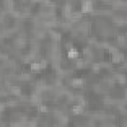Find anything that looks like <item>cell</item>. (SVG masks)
<instances>
[{"instance_id":"cell-1","label":"cell","mask_w":127,"mask_h":127,"mask_svg":"<svg viewBox=\"0 0 127 127\" xmlns=\"http://www.w3.org/2000/svg\"><path fill=\"white\" fill-rule=\"evenodd\" d=\"M92 8V2L91 1H83L81 2V12L82 13H86L91 11Z\"/></svg>"},{"instance_id":"cell-2","label":"cell","mask_w":127,"mask_h":127,"mask_svg":"<svg viewBox=\"0 0 127 127\" xmlns=\"http://www.w3.org/2000/svg\"><path fill=\"white\" fill-rule=\"evenodd\" d=\"M67 56H68L69 59H77L78 56H79V53H78V51L75 48H71V49L68 50Z\"/></svg>"},{"instance_id":"cell-3","label":"cell","mask_w":127,"mask_h":127,"mask_svg":"<svg viewBox=\"0 0 127 127\" xmlns=\"http://www.w3.org/2000/svg\"><path fill=\"white\" fill-rule=\"evenodd\" d=\"M123 60H124V56L121 53L119 54V52L112 55V62L113 63H119V62H122Z\"/></svg>"},{"instance_id":"cell-4","label":"cell","mask_w":127,"mask_h":127,"mask_svg":"<svg viewBox=\"0 0 127 127\" xmlns=\"http://www.w3.org/2000/svg\"><path fill=\"white\" fill-rule=\"evenodd\" d=\"M82 83H83V80L81 78H73L71 80V85L73 87H79L82 85Z\"/></svg>"},{"instance_id":"cell-5","label":"cell","mask_w":127,"mask_h":127,"mask_svg":"<svg viewBox=\"0 0 127 127\" xmlns=\"http://www.w3.org/2000/svg\"><path fill=\"white\" fill-rule=\"evenodd\" d=\"M82 110H83V106L80 105V104H76V105L73 106V108H72V112H73L74 114H79V113L82 112Z\"/></svg>"},{"instance_id":"cell-6","label":"cell","mask_w":127,"mask_h":127,"mask_svg":"<svg viewBox=\"0 0 127 127\" xmlns=\"http://www.w3.org/2000/svg\"><path fill=\"white\" fill-rule=\"evenodd\" d=\"M31 69L33 70V71H39L40 69H41V65H40V63H36V62H34V63H32L31 64Z\"/></svg>"},{"instance_id":"cell-7","label":"cell","mask_w":127,"mask_h":127,"mask_svg":"<svg viewBox=\"0 0 127 127\" xmlns=\"http://www.w3.org/2000/svg\"><path fill=\"white\" fill-rule=\"evenodd\" d=\"M11 92L15 95H20L21 93V90H20V87H17V86H13L11 87Z\"/></svg>"},{"instance_id":"cell-8","label":"cell","mask_w":127,"mask_h":127,"mask_svg":"<svg viewBox=\"0 0 127 127\" xmlns=\"http://www.w3.org/2000/svg\"><path fill=\"white\" fill-rule=\"evenodd\" d=\"M117 41H118L119 45H124V44H125V42H126V39H125V37H124V36L119 35V36L117 37Z\"/></svg>"},{"instance_id":"cell-9","label":"cell","mask_w":127,"mask_h":127,"mask_svg":"<svg viewBox=\"0 0 127 127\" xmlns=\"http://www.w3.org/2000/svg\"><path fill=\"white\" fill-rule=\"evenodd\" d=\"M40 65H41V69L46 68L47 67V62H46V60H42L40 62Z\"/></svg>"}]
</instances>
